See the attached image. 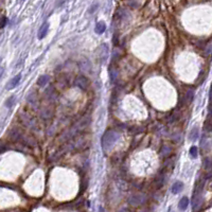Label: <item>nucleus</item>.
Instances as JSON below:
<instances>
[{"label": "nucleus", "mask_w": 212, "mask_h": 212, "mask_svg": "<svg viewBox=\"0 0 212 212\" xmlns=\"http://www.w3.org/2000/svg\"><path fill=\"white\" fill-rule=\"evenodd\" d=\"M120 138V135L119 133L115 132V131H107L105 133L103 137H102V149L104 151L105 153L106 152H109L112 146L115 145L116 142L118 141V139Z\"/></svg>", "instance_id": "obj_1"}, {"label": "nucleus", "mask_w": 212, "mask_h": 212, "mask_svg": "<svg viewBox=\"0 0 212 212\" xmlns=\"http://www.w3.org/2000/svg\"><path fill=\"white\" fill-rule=\"evenodd\" d=\"M74 85L79 87L80 89H82V90H87L88 87H89V80L85 75H79L74 80Z\"/></svg>", "instance_id": "obj_2"}, {"label": "nucleus", "mask_w": 212, "mask_h": 212, "mask_svg": "<svg viewBox=\"0 0 212 212\" xmlns=\"http://www.w3.org/2000/svg\"><path fill=\"white\" fill-rule=\"evenodd\" d=\"M9 136H10V138L13 141L15 142H17V141H20L22 142V140H24V134L21 132L20 129H17V127H14V129H12L9 133Z\"/></svg>", "instance_id": "obj_3"}, {"label": "nucleus", "mask_w": 212, "mask_h": 212, "mask_svg": "<svg viewBox=\"0 0 212 212\" xmlns=\"http://www.w3.org/2000/svg\"><path fill=\"white\" fill-rule=\"evenodd\" d=\"M98 52H99V59H100V62L102 64H104L106 61H107V57H108V46L107 44H102L100 47H99V50H98Z\"/></svg>", "instance_id": "obj_4"}, {"label": "nucleus", "mask_w": 212, "mask_h": 212, "mask_svg": "<svg viewBox=\"0 0 212 212\" xmlns=\"http://www.w3.org/2000/svg\"><path fill=\"white\" fill-rule=\"evenodd\" d=\"M20 119L24 126H27V127H29V129H34L35 127H36V122H35L34 119L31 118L30 116L22 114V115H20Z\"/></svg>", "instance_id": "obj_5"}, {"label": "nucleus", "mask_w": 212, "mask_h": 212, "mask_svg": "<svg viewBox=\"0 0 212 212\" xmlns=\"http://www.w3.org/2000/svg\"><path fill=\"white\" fill-rule=\"evenodd\" d=\"M129 204L131 205H134V206H138V205H141L143 203L145 202V196L142 194H136V195H132L131 197H129Z\"/></svg>", "instance_id": "obj_6"}, {"label": "nucleus", "mask_w": 212, "mask_h": 212, "mask_svg": "<svg viewBox=\"0 0 212 212\" xmlns=\"http://www.w3.org/2000/svg\"><path fill=\"white\" fill-rule=\"evenodd\" d=\"M49 28H50L49 22H44V24L40 26V28H39L38 32H37V37H38V39L45 38L46 36H47V34H48Z\"/></svg>", "instance_id": "obj_7"}, {"label": "nucleus", "mask_w": 212, "mask_h": 212, "mask_svg": "<svg viewBox=\"0 0 212 212\" xmlns=\"http://www.w3.org/2000/svg\"><path fill=\"white\" fill-rule=\"evenodd\" d=\"M21 80V74H17V75H15L13 79H11L10 82L7 83V90H11V89H14L15 87L18 86V84L20 82Z\"/></svg>", "instance_id": "obj_8"}, {"label": "nucleus", "mask_w": 212, "mask_h": 212, "mask_svg": "<svg viewBox=\"0 0 212 212\" xmlns=\"http://www.w3.org/2000/svg\"><path fill=\"white\" fill-rule=\"evenodd\" d=\"M94 31H96V33L99 35L103 34V33L106 31V24H105L104 21H99V22H97L96 28H94Z\"/></svg>", "instance_id": "obj_9"}, {"label": "nucleus", "mask_w": 212, "mask_h": 212, "mask_svg": "<svg viewBox=\"0 0 212 212\" xmlns=\"http://www.w3.org/2000/svg\"><path fill=\"white\" fill-rule=\"evenodd\" d=\"M184 189V184L181 181H175L172 186V193L173 194H178L179 192L182 191Z\"/></svg>", "instance_id": "obj_10"}, {"label": "nucleus", "mask_w": 212, "mask_h": 212, "mask_svg": "<svg viewBox=\"0 0 212 212\" xmlns=\"http://www.w3.org/2000/svg\"><path fill=\"white\" fill-rule=\"evenodd\" d=\"M188 206H189V198L187 196L181 197V199L178 203V208L180 209L181 211H184L186 209L188 208Z\"/></svg>", "instance_id": "obj_11"}, {"label": "nucleus", "mask_w": 212, "mask_h": 212, "mask_svg": "<svg viewBox=\"0 0 212 212\" xmlns=\"http://www.w3.org/2000/svg\"><path fill=\"white\" fill-rule=\"evenodd\" d=\"M171 153H172V149L169 145H164L160 149V154L164 158H168L171 155Z\"/></svg>", "instance_id": "obj_12"}, {"label": "nucleus", "mask_w": 212, "mask_h": 212, "mask_svg": "<svg viewBox=\"0 0 212 212\" xmlns=\"http://www.w3.org/2000/svg\"><path fill=\"white\" fill-rule=\"evenodd\" d=\"M199 131H198V127H193L190 132V135H189V139L191 141H196L198 138V135H199Z\"/></svg>", "instance_id": "obj_13"}, {"label": "nucleus", "mask_w": 212, "mask_h": 212, "mask_svg": "<svg viewBox=\"0 0 212 212\" xmlns=\"http://www.w3.org/2000/svg\"><path fill=\"white\" fill-rule=\"evenodd\" d=\"M48 81H49L48 75H46V74L40 75V77L37 79V85H38V86H45L46 84L48 83Z\"/></svg>", "instance_id": "obj_14"}, {"label": "nucleus", "mask_w": 212, "mask_h": 212, "mask_svg": "<svg viewBox=\"0 0 212 212\" xmlns=\"http://www.w3.org/2000/svg\"><path fill=\"white\" fill-rule=\"evenodd\" d=\"M193 98H194V91L189 89L187 91V94H186V101H187V103H191L193 101Z\"/></svg>", "instance_id": "obj_15"}, {"label": "nucleus", "mask_w": 212, "mask_h": 212, "mask_svg": "<svg viewBox=\"0 0 212 212\" xmlns=\"http://www.w3.org/2000/svg\"><path fill=\"white\" fill-rule=\"evenodd\" d=\"M189 154H190V156H191L193 159H195L198 155L197 147H196V146H191V147H190V151H189Z\"/></svg>", "instance_id": "obj_16"}, {"label": "nucleus", "mask_w": 212, "mask_h": 212, "mask_svg": "<svg viewBox=\"0 0 212 212\" xmlns=\"http://www.w3.org/2000/svg\"><path fill=\"white\" fill-rule=\"evenodd\" d=\"M15 101H16V97H15V96H12V97H10L7 100V102H5V106H7V108H11L13 105H14Z\"/></svg>", "instance_id": "obj_17"}, {"label": "nucleus", "mask_w": 212, "mask_h": 212, "mask_svg": "<svg viewBox=\"0 0 212 212\" xmlns=\"http://www.w3.org/2000/svg\"><path fill=\"white\" fill-rule=\"evenodd\" d=\"M36 99H37V98H36V94H35V92H30V94H29V96L28 97H27V100H28V102L29 103H32V104H33V103H34V102H36Z\"/></svg>", "instance_id": "obj_18"}, {"label": "nucleus", "mask_w": 212, "mask_h": 212, "mask_svg": "<svg viewBox=\"0 0 212 212\" xmlns=\"http://www.w3.org/2000/svg\"><path fill=\"white\" fill-rule=\"evenodd\" d=\"M117 71H116V69H112V68H110L109 69V77H110V80L112 81V82H115L116 79H117Z\"/></svg>", "instance_id": "obj_19"}, {"label": "nucleus", "mask_w": 212, "mask_h": 212, "mask_svg": "<svg viewBox=\"0 0 212 212\" xmlns=\"http://www.w3.org/2000/svg\"><path fill=\"white\" fill-rule=\"evenodd\" d=\"M204 167H205L206 169H211L212 168V160L209 159V158H206V159L204 160Z\"/></svg>", "instance_id": "obj_20"}, {"label": "nucleus", "mask_w": 212, "mask_h": 212, "mask_svg": "<svg viewBox=\"0 0 212 212\" xmlns=\"http://www.w3.org/2000/svg\"><path fill=\"white\" fill-rule=\"evenodd\" d=\"M7 17H4V16H3V17L1 18V19H0V29L4 28V27L7 26Z\"/></svg>", "instance_id": "obj_21"}, {"label": "nucleus", "mask_w": 212, "mask_h": 212, "mask_svg": "<svg viewBox=\"0 0 212 212\" xmlns=\"http://www.w3.org/2000/svg\"><path fill=\"white\" fill-rule=\"evenodd\" d=\"M3 72H4V68L0 66V79L2 77V75H3Z\"/></svg>", "instance_id": "obj_22"}, {"label": "nucleus", "mask_w": 212, "mask_h": 212, "mask_svg": "<svg viewBox=\"0 0 212 212\" xmlns=\"http://www.w3.org/2000/svg\"><path fill=\"white\" fill-rule=\"evenodd\" d=\"M96 9H97V4H94V7H91V10H89V12H90V13H94V10H96Z\"/></svg>", "instance_id": "obj_23"}, {"label": "nucleus", "mask_w": 212, "mask_h": 212, "mask_svg": "<svg viewBox=\"0 0 212 212\" xmlns=\"http://www.w3.org/2000/svg\"><path fill=\"white\" fill-rule=\"evenodd\" d=\"M209 98H210V102L212 103V87H211V90H210V94H209Z\"/></svg>", "instance_id": "obj_24"}, {"label": "nucleus", "mask_w": 212, "mask_h": 212, "mask_svg": "<svg viewBox=\"0 0 212 212\" xmlns=\"http://www.w3.org/2000/svg\"><path fill=\"white\" fill-rule=\"evenodd\" d=\"M99 211H100V212H105L104 209H103V207H100V208H99Z\"/></svg>", "instance_id": "obj_25"}]
</instances>
